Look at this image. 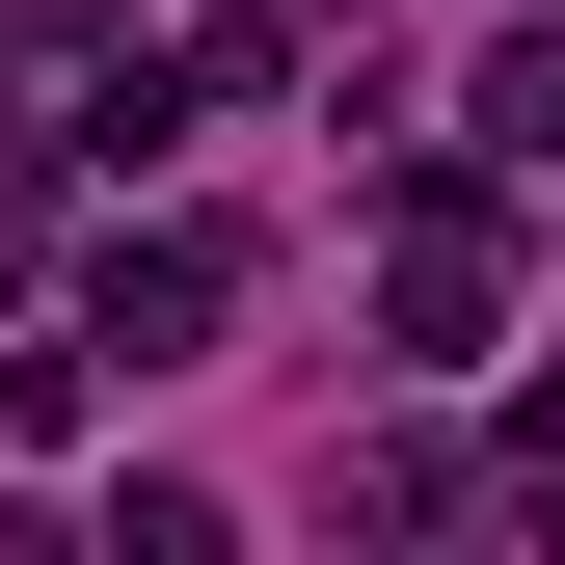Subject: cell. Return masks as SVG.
Returning a JSON list of instances; mask_svg holds the SVG:
<instances>
[{"instance_id":"cell-3","label":"cell","mask_w":565,"mask_h":565,"mask_svg":"<svg viewBox=\"0 0 565 565\" xmlns=\"http://www.w3.org/2000/svg\"><path fill=\"white\" fill-rule=\"evenodd\" d=\"M458 135H484V162H565V28H512V54H484V108H458Z\"/></svg>"},{"instance_id":"cell-4","label":"cell","mask_w":565,"mask_h":565,"mask_svg":"<svg viewBox=\"0 0 565 565\" xmlns=\"http://www.w3.org/2000/svg\"><path fill=\"white\" fill-rule=\"evenodd\" d=\"M82 565H243V512H216V484H108V539Z\"/></svg>"},{"instance_id":"cell-2","label":"cell","mask_w":565,"mask_h":565,"mask_svg":"<svg viewBox=\"0 0 565 565\" xmlns=\"http://www.w3.org/2000/svg\"><path fill=\"white\" fill-rule=\"evenodd\" d=\"M82 350H135V377L216 350V243H108V269H82Z\"/></svg>"},{"instance_id":"cell-1","label":"cell","mask_w":565,"mask_h":565,"mask_svg":"<svg viewBox=\"0 0 565 565\" xmlns=\"http://www.w3.org/2000/svg\"><path fill=\"white\" fill-rule=\"evenodd\" d=\"M377 323H404V350H484V323H512V243H484V189H404V243H377Z\"/></svg>"}]
</instances>
